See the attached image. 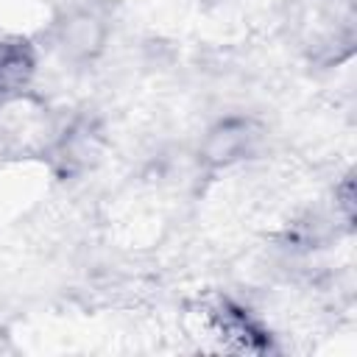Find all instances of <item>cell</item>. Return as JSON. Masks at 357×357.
<instances>
[{"instance_id":"6da1fadb","label":"cell","mask_w":357,"mask_h":357,"mask_svg":"<svg viewBox=\"0 0 357 357\" xmlns=\"http://www.w3.org/2000/svg\"><path fill=\"white\" fill-rule=\"evenodd\" d=\"M259 142V128L248 117H223L212 123L198 145V159L209 170H226L251 156Z\"/></svg>"},{"instance_id":"7a4b0ae2","label":"cell","mask_w":357,"mask_h":357,"mask_svg":"<svg viewBox=\"0 0 357 357\" xmlns=\"http://www.w3.org/2000/svg\"><path fill=\"white\" fill-rule=\"evenodd\" d=\"M106 36H109V28L100 14L89 8H75L61 20L56 42L64 59L84 64V61H95L103 53Z\"/></svg>"},{"instance_id":"3957f363","label":"cell","mask_w":357,"mask_h":357,"mask_svg":"<svg viewBox=\"0 0 357 357\" xmlns=\"http://www.w3.org/2000/svg\"><path fill=\"white\" fill-rule=\"evenodd\" d=\"M36 73V53L25 39H0V98L20 95Z\"/></svg>"}]
</instances>
